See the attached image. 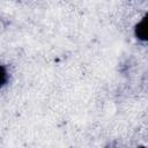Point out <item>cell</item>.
<instances>
[{"label": "cell", "instance_id": "cell-1", "mask_svg": "<svg viewBox=\"0 0 148 148\" xmlns=\"http://www.w3.org/2000/svg\"><path fill=\"white\" fill-rule=\"evenodd\" d=\"M134 32H135V36L138 39L143 40V42H148V13L135 25Z\"/></svg>", "mask_w": 148, "mask_h": 148}]
</instances>
